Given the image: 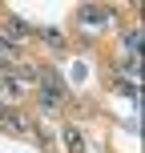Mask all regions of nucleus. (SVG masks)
<instances>
[{"label":"nucleus","instance_id":"4","mask_svg":"<svg viewBox=\"0 0 145 153\" xmlns=\"http://www.w3.org/2000/svg\"><path fill=\"white\" fill-rule=\"evenodd\" d=\"M121 45H125V53H129V56H137V45H141V40H137V28H129V32H125V36H121Z\"/></svg>","mask_w":145,"mask_h":153},{"label":"nucleus","instance_id":"1","mask_svg":"<svg viewBox=\"0 0 145 153\" xmlns=\"http://www.w3.org/2000/svg\"><path fill=\"white\" fill-rule=\"evenodd\" d=\"M36 93H40V105L45 109H61L65 105V85L53 69H40L36 73Z\"/></svg>","mask_w":145,"mask_h":153},{"label":"nucleus","instance_id":"3","mask_svg":"<svg viewBox=\"0 0 145 153\" xmlns=\"http://www.w3.org/2000/svg\"><path fill=\"white\" fill-rule=\"evenodd\" d=\"M61 137H65V149H69V153H85V137H81V129H77V125H65Z\"/></svg>","mask_w":145,"mask_h":153},{"label":"nucleus","instance_id":"2","mask_svg":"<svg viewBox=\"0 0 145 153\" xmlns=\"http://www.w3.org/2000/svg\"><path fill=\"white\" fill-rule=\"evenodd\" d=\"M113 20V12L109 8H81V24H89V28H101V24Z\"/></svg>","mask_w":145,"mask_h":153}]
</instances>
